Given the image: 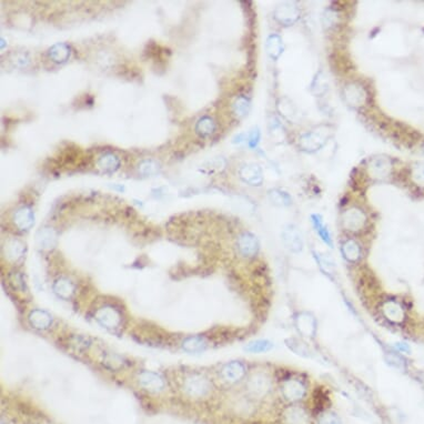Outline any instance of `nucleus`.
<instances>
[{"instance_id": "5", "label": "nucleus", "mask_w": 424, "mask_h": 424, "mask_svg": "<svg viewBox=\"0 0 424 424\" xmlns=\"http://www.w3.org/2000/svg\"><path fill=\"white\" fill-rule=\"evenodd\" d=\"M382 311L384 317L388 319V320L394 323H401L405 318L403 308L400 303L397 302V301H386L382 305Z\"/></svg>"}, {"instance_id": "18", "label": "nucleus", "mask_w": 424, "mask_h": 424, "mask_svg": "<svg viewBox=\"0 0 424 424\" xmlns=\"http://www.w3.org/2000/svg\"><path fill=\"white\" fill-rule=\"evenodd\" d=\"M273 348L272 342L268 340H256L247 344L245 350L251 353H263L268 352Z\"/></svg>"}, {"instance_id": "16", "label": "nucleus", "mask_w": 424, "mask_h": 424, "mask_svg": "<svg viewBox=\"0 0 424 424\" xmlns=\"http://www.w3.org/2000/svg\"><path fill=\"white\" fill-rule=\"evenodd\" d=\"M342 252L347 260L354 262L360 258V247L355 241L349 240L343 244Z\"/></svg>"}, {"instance_id": "20", "label": "nucleus", "mask_w": 424, "mask_h": 424, "mask_svg": "<svg viewBox=\"0 0 424 424\" xmlns=\"http://www.w3.org/2000/svg\"><path fill=\"white\" fill-rule=\"evenodd\" d=\"M385 360L386 362H388V364L398 369V370H401V371L405 370V361L403 360L402 356H400L399 354L394 352H390L386 354Z\"/></svg>"}, {"instance_id": "10", "label": "nucleus", "mask_w": 424, "mask_h": 424, "mask_svg": "<svg viewBox=\"0 0 424 424\" xmlns=\"http://www.w3.org/2000/svg\"><path fill=\"white\" fill-rule=\"evenodd\" d=\"M249 389L256 395H264L270 389V380L263 374H257L250 380Z\"/></svg>"}, {"instance_id": "7", "label": "nucleus", "mask_w": 424, "mask_h": 424, "mask_svg": "<svg viewBox=\"0 0 424 424\" xmlns=\"http://www.w3.org/2000/svg\"><path fill=\"white\" fill-rule=\"evenodd\" d=\"M284 421L286 424H308L309 416L302 408L291 407L285 411Z\"/></svg>"}, {"instance_id": "13", "label": "nucleus", "mask_w": 424, "mask_h": 424, "mask_svg": "<svg viewBox=\"0 0 424 424\" xmlns=\"http://www.w3.org/2000/svg\"><path fill=\"white\" fill-rule=\"evenodd\" d=\"M29 321L36 329H47L51 324V317L45 311L35 310L30 313Z\"/></svg>"}, {"instance_id": "11", "label": "nucleus", "mask_w": 424, "mask_h": 424, "mask_svg": "<svg viewBox=\"0 0 424 424\" xmlns=\"http://www.w3.org/2000/svg\"><path fill=\"white\" fill-rule=\"evenodd\" d=\"M140 382L147 390L149 391H160L163 388V381L157 374L151 372H144L140 376Z\"/></svg>"}, {"instance_id": "2", "label": "nucleus", "mask_w": 424, "mask_h": 424, "mask_svg": "<svg viewBox=\"0 0 424 424\" xmlns=\"http://www.w3.org/2000/svg\"><path fill=\"white\" fill-rule=\"evenodd\" d=\"M282 241H284L286 248L293 253L300 252L303 248L301 233L299 232L297 227L292 224H288L285 227L284 231H282Z\"/></svg>"}, {"instance_id": "22", "label": "nucleus", "mask_w": 424, "mask_h": 424, "mask_svg": "<svg viewBox=\"0 0 424 424\" xmlns=\"http://www.w3.org/2000/svg\"><path fill=\"white\" fill-rule=\"evenodd\" d=\"M413 178L417 183L424 186V163L416 164L413 168Z\"/></svg>"}, {"instance_id": "8", "label": "nucleus", "mask_w": 424, "mask_h": 424, "mask_svg": "<svg viewBox=\"0 0 424 424\" xmlns=\"http://www.w3.org/2000/svg\"><path fill=\"white\" fill-rule=\"evenodd\" d=\"M186 388L190 395L201 397L207 394L209 389H210V385H209V382L206 379L201 377H194L188 381Z\"/></svg>"}, {"instance_id": "17", "label": "nucleus", "mask_w": 424, "mask_h": 424, "mask_svg": "<svg viewBox=\"0 0 424 424\" xmlns=\"http://www.w3.org/2000/svg\"><path fill=\"white\" fill-rule=\"evenodd\" d=\"M206 342L200 336H191L188 337V339L183 342V349L186 350L187 352H201L206 349Z\"/></svg>"}, {"instance_id": "19", "label": "nucleus", "mask_w": 424, "mask_h": 424, "mask_svg": "<svg viewBox=\"0 0 424 424\" xmlns=\"http://www.w3.org/2000/svg\"><path fill=\"white\" fill-rule=\"evenodd\" d=\"M54 291H56L60 297L68 298L73 292V286L70 281L66 279H60L54 285Z\"/></svg>"}, {"instance_id": "24", "label": "nucleus", "mask_w": 424, "mask_h": 424, "mask_svg": "<svg viewBox=\"0 0 424 424\" xmlns=\"http://www.w3.org/2000/svg\"><path fill=\"white\" fill-rule=\"evenodd\" d=\"M394 347L398 349V351H401V352H405L410 354L411 353V348L408 343H404V342H397L394 344Z\"/></svg>"}, {"instance_id": "6", "label": "nucleus", "mask_w": 424, "mask_h": 424, "mask_svg": "<svg viewBox=\"0 0 424 424\" xmlns=\"http://www.w3.org/2000/svg\"><path fill=\"white\" fill-rule=\"evenodd\" d=\"M244 373L245 369L243 364L238 361L230 362V363L225 364L222 369V377L228 382H237V381L241 380Z\"/></svg>"}, {"instance_id": "1", "label": "nucleus", "mask_w": 424, "mask_h": 424, "mask_svg": "<svg viewBox=\"0 0 424 424\" xmlns=\"http://www.w3.org/2000/svg\"><path fill=\"white\" fill-rule=\"evenodd\" d=\"M294 325L298 332L306 337H313L317 332V320L311 313L300 312L294 319Z\"/></svg>"}, {"instance_id": "15", "label": "nucleus", "mask_w": 424, "mask_h": 424, "mask_svg": "<svg viewBox=\"0 0 424 424\" xmlns=\"http://www.w3.org/2000/svg\"><path fill=\"white\" fill-rule=\"evenodd\" d=\"M311 219H312V223H313V225H315L318 235L320 236V238L325 243L330 245V247H332V239H331L330 232H329L327 227L324 225L321 217L318 216V214H313Z\"/></svg>"}, {"instance_id": "14", "label": "nucleus", "mask_w": 424, "mask_h": 424, "mask_svg": "<svg viewBox=\"0 0 424 424\" xmlns=\"http://www.w3.org/2000/svg\"><path fill=\"white\" fill-rule=\"evenodd\" d=\"M286 343H287V347L296 354L303 356V358H312L313 352L311 351V349L301 340L292 337V339H288Z\"/></svg>"}, {"instance_id": "23", "label": "nucleus", "mask_w": 424, "mask_h": 424, "mask_svg": "<svg viewBox=\"0 0 424 424\" xmlns=\"http://www.w3.org/2000/svg\"><path fill=\"white\" fill-rule=\"evenodd\" d=\"M272 201L274 204H278V205H282V206H288L290 205L291 200L289 199V196L284 193V192H276L274 191L272 194Z\"/></svg>"}, {"instance_id": "9", "label": "nucleus", "mask_w": 424, "mask_h": 424, "mask_svg": "<svg viewBox=\"0 0 424 424\" xmlns=\"http://www.w3.org/2000/svg\"><path fill=\"white\" fill-rule=\"evenodd\" d=\"M364 214L362 213L358 209H351L349 210L346 216H344V225L347 227L349 230L356 231L361 229L364 224Z\"/></svg>"}, {"instance_id": "21", "label": "nucleus", "mask_w": 424, "mask_h": 424, "mask_svg": "<svg viewBox=\"0 0 424 424\" xmlns=\"http://www.w3.org/2000/svg\"><path fill=\"white\" fill-rule=\"evenodd\" d=\"M318 424H341V421L336 413L325 411V412L319 415Z\"/></svg>"}, {"instance_id": "12", "label": "nucleus", "mask_w": 424, "mask_h": 424, "mask_svg": "<svg viewBox=\"0 0 424 424\" xmlns=\"http://www.w3.org/2000/svg\"><path fill=\"white\" fill-rule=\"evenodd\" d=\"M239 249L244 257H253L258 251L257 239L251 235H244L239 241Z\"/></svg>"}, {"instance_id": "4", "label": "nucleus", "mask_w": 424, "mask_h": 424, "mask_svg": "<svg viewBox=\"0 0 424 424\" xmlns=\"http://www.w3.org/2000/svg\"><path fill=\"white\" fill-rule=\"evenodd\" d=\"M97 320L106 328H116L120 323V315L111 306H106L97 312Z\"/></svg>"}, {"instance_id": "3", "label": "nucleus", "mask_w": 424, "mask_h": 424, "mask_svg": "<svg viewBox=\"0 0 424 424\" xmlns=\"http://www.w3.org/2000/svg\"><path fill=\"white\" fill-rule=\"evenodd\" d=\"M282 393L288 401L297 402L302 400L305 395V386L298 379L286 380L282 385Z\"/></svg>"}]
</instances>
